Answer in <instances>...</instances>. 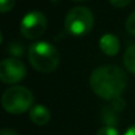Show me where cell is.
<instances>
[{
    "label": "cell",
    "instance_id": "obj_1",
    "mask_svg": "<svg viewBox=\"0 0 135 135\" xmlns=\"http://www.w3.org/2000/svg\"><path fill=\"white\" fill-rule=\"evenodd\" d=\"M90 88L98 96L107 101L121 96L127 86V76L119 66L104 65L95 69L90 75Z\"/></svg>",
    "mask_w": 135,
    "mask_h": 135
},
{
    "label": "cell",
    "instance_id": "obj_2",
    "mask_svg": "<svg viewBox=\"0 0 135 135\" xmlns=\"http://www.w3.org/2000/svg\"><path fill=\"white\" fill-rule=\"evenodd\" d=\"M27 57L31 65L37 71L44 74L55 71L59 64L58 50L46 42H38L31 45Z\"/></svg>",
    "mask_w": 135,
    "mask_h": 135
},
{
    "label": "cell",
    "instance_id": "obj_3",
    "mask_svg": "<svg viewBox=\"0 0 135 135\" xmlns=\"http://www.w3.org/2000/svg\"><path fill=\"white\" fill-rule=\"evenodd\" d=\"M33 104V94L21 85L11 86L1 96V105L5 112L19 115L31 109Z\"/></svg>",
    "mask_w": 135,
    "mask_h": 135
},
{
    "label": "cell",
    "instance_id": "obj_4",
    "mask_svg": "<svg viewBox=\"0 0 135 135\" xmlns=\"http://www.w3.org/2000/svg\"><path fill=\"white\" fill-rule=\"evenodd\" d=\"M94 25V14L86 7L77 6L71 8L65 17V28L70 35L81 37L90 32Z\"/></svg>",
    "mask_w": 135,
    "mask_h": 135
},
{
    "label": "cell",
    "instance_id": "obj_5",
    "mask_svg": "<svg viewBox=\"0 0 135 135\" xmlns=\"http://www.w3.org/2000/svg\"><path fill=\"white\" fill-rule=\"evenodd\" d=\"M47 21L42 12L32 11L25 14L20 23V31L27 39H37L46 30Z\"/></svg>",
    "mask_w": 135,
    "mask_h": 135
},
{
    "label": "cell",
    "instance_id": "obj_6",
    "mask_svg": "<svg viewBox=\"0 0 135 135\" xmlns=\"http://www.w3.org/2000/svg\"><path fill=\"white\" fill-rule=\"evenodd\" d=\"M26 76V68L17 58H6L0 62V79L7 84H16Z\"/></svg>",
    "mask_w": 135,
    "mask_h": 135
},
{
    "label": "cell",
    "instance_id": "obj_7",
    "mask_svg": "<svg viewBox=\"0 0 135 135\" xmlns=\"http://www.w3.org/2000/svg\"><path fill=\"white\" fill-rule=\"evenodd\" d=\"M100 49L107 56H115L120 50V40L113 33H107L100 39Z\"/></svg>",
    "mask_w": 135,
    "mask_h": 135
},
{
    "label": "cell",
    "instance_id": "obj_8",
    "mask_svg": "<svg viewBox=\"0 0 135 135\" xmlns=\"http://www.w3.org/2000/svg\"><path fill=\"white\" fill-rule=\"evenodd\" d=\"M30 119L36 126H45L51 119V114L45 105L36 104L30 109Z\"/></svg>",
    "mask_w": 135,
    "mask_h": 135
},
{
    "label": "cell",
    "instance_id": "obj_9",
    "mask_svg": "<svg viewBox=\"0 0 135 135\" xmlns=\"http://www.w3.org/2000/svg\"><path fill=\"white\" fill-rule=\"evenodd\" d=\"M117 113L112 105L109 107H104L101 113V116H102V121L104 122L107 126H114L117 122Z\"/></svg>",
    "mask_w": 135,
    "mask_h": 135
},
{
    "label": "cell",
    "instance_id": "obj_10",
    "mask_svg": "<svg viewBox=\"0 0 135 135\" xmlns=\"http://www.w3.org/2000/svg\"><path fill=\"white\" fill-rule=\"evenodd\" d=\"M123 63L126 69L128 70L131 74L135 75V44L129 46L127 51L124 52L123 56Z\"/></svg>",
    "mask_w": 135,
    "mask_h": 135
},
{
    "label": "cell",
    "instance_id": "obj_11",
    "mask_svg": "<svg viewBox=\"0 0 135 135\" xmlns=\"http://www.w3.org/2000/svg\"><path fill=\"white\" fill-rule=\"evenodd\" d=\"M96 135H120L114 126H104L97 131Z\"/></svg>",
    "mask_w": 135,
    "mask_h": 135
},
{
    "label": "cell",
    "instance_id": "obj_12",
    "mask_svg": "<svg viewBox=\"0 0 135 135\" xmlns=\"http://www.w3.org/2000/svg\"><path fill=\"white\" fill-rule=\"evenodd\" d=\"M126 30L131 33L132 36H135V11L128 17L126 21Z\"/></svg>",
    "mask_w": 135,
    "mask_h": 135
},
{
    "label": "cell",
    "instance_id": "obj_13",
    "mask_svg": "<svg viewBox=\"0 0 135 135\" xmlns=\"http://www.w3.org/2000/svg\"><path fill=\"white\" fill-rule=\"evenodd\" d=\"M16 0H0V13H6L13 8Z\"/></svg>",
    "mask_w": 135,
    "mask_h": 135
},
{
    "label": "cell",
    "instance_id": "obj_14",
    "mask_svg": "<svg viewBox=\"0 0 135 135\" xmlns=\"http://www.w3.org/2000/svg\"><path fill=\"white\" fill-rule=\"evenodd\" d=\"M110 105H112L116 112H121V110H123L124 107H126V102H124V100L121 97V96H119V97L112 100V104Z\"/></svg>",
    "mask_w": 135,
    "mask_h": 135
},
{
    "label": "cell",
    "instance_id": "obj_15",
    "mask_svg": "<svg viewBox=\"0 0 135 135\" xmlns=\"http://www.w3.org/2000/svg\"><path fill=\"white\" fill-rule=\"evenodd\" d=\"M8 51L11 52L13 56L20 57L21 55H23V46H21L20 44H17V43H14V44H11V45H9Z\"/></svg>",
    "mask_w": 135,
    "mask_h": 135
},
{
    "label": "cell",
    "instance_id": "obj_16",
    "mask_svg": "<svg viewBox=\"0 0 135 135\" xmlns=\"http://www.w3.org/2000/svg\"><path fill=\"white\" fill-rule=\"evenodd\" d=\"M112 6L116 7V8H122V7L127 6L131 2V0H109Z\"/></svg>",
    "mask_w": 135,
    "mask_h": 135
},
{
    "label": "cell",
    "instance_id": "obj_17",
    "mask_svg": "<svg viewBox=\"0 0 135 135\" xmlns=\"http://www.w3.org/2000/svg\"><path fill=\"white\" fill-rule=\"evenodd\" d=\"M0 135H18V133L12 131V129L4 128V129H0Z\"/></svg>",
    "mask_w": 135,
    "mask_h": 135
},
{
    "label": "cell",
    "instance_id": "obj_18",
    "mask_svg": "<svg viewBox=\"0 0 135 135\" xmlns=\"http://www.w3.org/2000/svg\"><path fill=\"white\" fill-rule=\"evenodd\" d=\"M123 135H135V124L131 126L126 132H124Z\"/></svg>",
    "mask_w": 135,
    "mask_h": 135
},
{
    "label": "cell",
    "instance_id": "obj_19",
    "mask_svg": "<svg viewBox=\"0 0 135 135\" xmlns=\"http://www.w3.org/2000/svg\"><path fill=\"white\" fill-rule=\"evenodd\" d=\"M1 40H2V35H1V31H0V43H1Z\"/></svg>",
    "mask_w": 135,
    "mask_h": 135
},
{
    "label": "cell",
    "instance_id": "obj_20",
    "mask_svg": "<svg viewBox=\"0 0 135 135\" xmlns=\"http://www.w3.org/2000/svg\"><path fill=\"white\" fill-rule=\"evenodd\" d=\"M74 1H85V0H74Z\"/></svg>",
    "mask_w": 135,
    "mask_h": 135
}]
</instances>
